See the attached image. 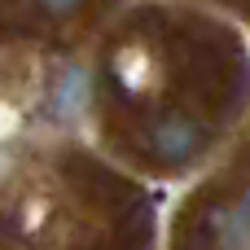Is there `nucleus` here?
Listing matches in <instances>:
<instances>
[{"label":"nucleus","mask_w":250,"mask_h":250,"mask_svg":"<svg viewBox=\"0 0 250 250\" xmlns=\"http://www.w3.org/2000/svg\"><path fill=\"white\" fill-rule=\"evenodd\" d=\"M207 141H211V123L198 119L193 110H163V114H154L145 123V136H141L145 154L154 163H163V167H189V163H198L202 149H207Z\"/></svg>","instance_id":"1"},{"label":"nucleus","mask_w":250,"mask_h":250,"mask_svg":"<svg viewBox=\"0 0 250 250\" xmlns=\"http://www.w3.org/2000/svg\"><path fill=\"white\" fill-rule=\"evenodd\" d=\"M88 88H92L88 70H83V66H66V70L48 83V92H44V114H48L53 123L75 119V114L88 105Z\"/></svg>","instance_id":"2"},{"label":"nucleus","mask_w":250,"mask_h":250,"mask_svg":"<svg viewBox=\"0 0 250 250\" xmlns=\"http://www.w3.org/2000/svg\"><path fill=\"white\" fill-rule=\"evenodd\" d=\"M35 4H40L48 18H70V13H79L88 0H35Z\"/></svg>","instance_id":"3"}]
</instances>
